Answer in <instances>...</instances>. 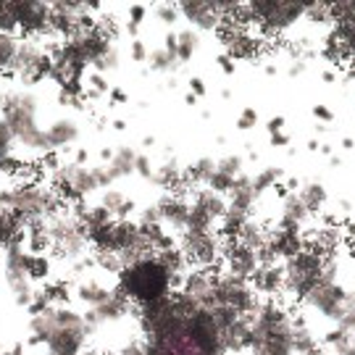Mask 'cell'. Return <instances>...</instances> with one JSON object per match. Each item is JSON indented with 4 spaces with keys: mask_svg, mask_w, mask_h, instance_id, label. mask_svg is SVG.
Here are the masks:
<instances>
[{
    "mask_svg": "<svg viewBox=\"0 0 355 355\" xmlns=\"http://www.w3.org/2000/svg\"><path fill=\"white\" fill-rule=\"evenodd\" d=\"M174 287H177V279L166 271L164 263L158 261V255H150V258H142V261L124 268L119 274L114 292L124 295L135 305H145L153 300H161V297H168Z\"/></svg>",
    "mask_w": 355,
    "mask_h": 355,
    "instance_id": "cell-1",
    "label": "cell"
},
{
    "mask_svg": "<svg viewBox=\"0 0 355 355\" xmlns=\"http://www.w3.org/2000/svg\"><path fill=\"white\" fill-rule=\"evenodd\" d=\"M258 292L248 279H242L232 271H218L214 279V305H229L234 308L240 316H250L258 308Z\"/></svg>",
    "mask_w": 355,
    "mask_h": 355,
    "instance_id": "cell-2",
    "label": "cell"
},
{
    "mask_svg": "<svg viewBox=\"0 0 355 355\" xmlns=\"http://www.w3.org/2000/svg\"><path fill=\"white\" fill-rule=\"evenodd\" d=\"M305 303L311 305L318 316L340 324L345 313H347L350 308H355V295L347 292L345 287H340L337 282H321L316 290L311 292V297H308Z\"/></svg>",
    "mask_w": 355,
    "mask_h": 355,
    "instance_id": "cell-3",
    "label": "cell"
},
{
    "mask_svg": "<svg viewBox=\"0 0 355 355\" xmlns=\"http://www.w3.org/2000/svg\"><path fill=\"white\" fill-rule=\"evenodd\" d=\"M253 11V21L268 32H284L305 13V3H268V0H253L248 3Z\"/></svg>",
    "mask_w": 355,
    "mask_h": 355,
    "instance_id": "cell-4",
    "label": "cell"
},
{
    "mask_svg": "<svg viewBox=\"0 0 355 355\" xmlns=\"http://www.w3.org/2000/svg\"><path fill=\"white\" fill-rule=\"evenodd\" d=\"M224 258H227V271L232 274H237L242 279H253L255 271L261 268L258 263V253H255L253 248H245L240 242H229L224 245Z\"/></svg>",
    "mask_w": 355,
    "mask_h": 355,
    "instance_id": "cell-5",
    "label": "cell"
},
{
    "mask_svg": "<svg viewBox=\"0 0 355 355\" xmlns=\"http://www.w3.org/2000/svg\"><path fill=\"white\" fill-rule=\"evenodd\" d=\"M179 13L187 16L192 24L200 29H221L224 16L218 13L216 3H203V0H190V3H179Z\"/></svg>",
    "mask_w": 355,
    "mask_h": 355,
    "instance_id": "cell-6",
    "label": "cell"
},
{
    "mask_svg": "<svg viewBox=\"0 0 355 355\" xmlns=\"http://www.w3.org/2000/svg\"><path fill=\"white\" fill-rule=\"evenodd\" d=\"M89 334H92L89 327H85V329H58L48 340V355H79Z\"/></svg>",
    "mask_w": 355,
    "mask_h": 355,
    "instance_id": "cell-7",
    "label": "cell"
},
{
    "mask_svg": "<svg viewBox=\"0 0 355 355\" xmlns=\"http://www.w3.org/2000/svg\"><path fill=\"white\" fill-rule=\"evenodd\" d=\"M253 290L258 295H266V297H274L284 292V284H287V274H284V266L277 263V266H261L255 271V277L250 279Z\"/></svg>",
    "mask_w": 355,
    "mask_h": 355,
    "instance_id": "cell-8",
    "label": "cell"
},
{
    "mask_svg": "<svg viewBox=\"0 0 355 355\" xmlns=\"http://www.w3.org/2000/svg\"><path fill=\"white\" fill-rule=\"evenodd\" d=\"M268 248L274 250V255L279 261H290L305 248V240L300 232H292V229H277L274 234H268Z\"/></svg>",
    "mask_w": 355,
    "mask_h": 355,
    "instance_id": "cell-9",
    "label": "cell"
},
{
    "mask_svg": "<svg viewBox=\"0 0 355 355\" xmlns=\"http://www.w3.org/2000/svg\"><path fill=\"white\" fill-rule=\"evenodd\" d=\"M158 211H161V218H164V227H174V229H187V216H190V205L182 195H168L158 203Z\"/></svg>",
    "mask_w": 355,
    "mask_h": 355,
    "instance_id": "cell-10",
    "label": "cell"
},
{
    "mask_svg": "<svg viewBox=\"0 0 355 355\" xmlns=\"http://www.w3.org/2000/svg\"><path fill=\"white\" fill-rule=\"evenodd\" d=\"M311 211L305 208V203L300 200V195H287L284 205H282V221L279 229H292V232H300L303 224L308 221Z\"/></svg>",
    "mask_w": 355,
    "mask_h": 355,
    "instance_id": "cell-11",
    "label": "cell"
},
{
    "mask_svg": "<svg viewBox=\"0 0 355 355\" xmlns=\"http://www.w3.org/2000/svg\"><path fill=\"white\" fill-rule=\"evenodd\" d=\"M76 295H79V300L82 303H87L89 308H98V305H103L111 295H114V290H108V287H103L101 282L95 279H87V282H79V287H76Z\"/></svg>",
    "mask_w": 355,
    "mask_h": 355,
    "instance_id": "cell-12",
    "label": "cell"
},
{
    "mask_svg": "<svg viewBox=\"0 0 355 355\" xmlns=\"http://www.w3.org/2000/svg\"><path fill=\"white\" fill-rule=\"evenodd\" d=\"M76 137V127L71 121H61V124H53L48 132H45V140H48V148L55 150V148H64Z\"/></svg>",
    "mask_w": 355,
    "mask_h": 355,
    "instance_id": "cell-13",
    "label": "cell"
},
{
    "mask_svg": "<svg viewBox=\"0 0 355 355\" xmlns=\"http://www.w3.org/2000/svg\"><path fill=\"white\" fill-rule=\"evenodd\" d=\"M103 208H105L108 214L114 216V218H127V216L132 214L135 203H132V200H127L121 192L108 190L105 195H103Z\"/></svg>",
    "mask_w": 355,
    "mask_h": 355,
    "instance_id": "cell-14",
    "label": "cell"
},
{
    "mask_svg": "<svg viewBox=\"0 0 355 355\" xmlns=\"http://www.w3.org/2000/svg\"><path fill=\"white\" fill-rule=\"evenodd\" d=\"M40 292L45 295V300L53 308H66V305L71 303V287H69V282H51V284H45Z\"/></svg>",
    "mask_w": 355,
    "mask_h": 355,
    "instance_id": "cell-15",
    "label": "cell"
},
{
    "mask_svg": "<svg viewBox=\"0 0 355 355\" xmlns=\"http://www.w3.org/2000/svg\"><path fill=\"white\" fill-rule=\"evenodd\" d=\"M135 164H137V155H135V150L124 148V150L116 153L114 161L108 164V174H111V179H119V177H124V174H132V171H135Z\"/></svg>",
    "mask_w": 355,
    "mask_h": 355,
    "instance_id": "cell-16",
    "label": "cell"
},
{
    "mask_svg": "<svg viewBox=\"0 0 355 355\" xmlns=\"http://www.w3.org/2000/svg\"><path fill=\"white\" fill-rule=\"evenodd\" d=\"M24 268H26V277H29L32 282H45L48 277H51V261H48L45 255L26 253Z\"/></svg>",
    "mask_w": 355,
    "mask_h": 355,
    "instance_id": "cell-17",
    "label": "cell"
},
{
    "mask_svg": "<svg viewBox=\"0 0 355 355\" xmlns=\"http://www.w3.org/2000/svg\"><path fill=\"white\" fill-rule=\"evenodd\" d=\"M195 48H198V35H195L192 29H182V32H177V58L179 61L192 58Z\"/></svg>",
    "mask_w": 355,
    "mask_h": 355,
    "instance_id": "cell-18",
    "label": "cell"
},
{
    "mask_svg": "<svg viewBox=\"0 0 355 355\" xmlns=\"http://www.w3.org/2000/svg\"><path fill=\"white\" fill-rule=\"evenodd\" d=\"M300 200H303L305 208L313 214L316 208H321V205H324V200H327V192H324V187H321V184H308V187H303V192H300Z\"/></svg>",
    "mask_w": 355,
    "mask_h": 355,
    "instance_id": "cell-19",
    "label": "cell"
},
{
    "mask_svg": "<svg viewBox=\"0 0 355 355\" xmlns=\"http://www.w3.org/2000/svg\"><path fill=\"white\" fill-rule=\"evenodd\" d=\"M337 42L343 48L345 55L355 58V21H347V24L337 26Z\"/></svg>",
    "mask_w": 355,
    "mask_h": 355,
    "instance_id": "cell-20",
    "label": "cell"
},
{
    "mask_svg": "<svg viewBox=\"0 0 355 355\" xmlns=\"http://www.w3.org/2000/svg\"><path fill=\"white\" fill-rule=\"evenodd\" d=\"M95 266L103 268V271H108V274H121L124 271V261H121V255L119 253H111V250H105V253H98L95 258Z\"/></svg>",
    "mask_w": 355,
    "mask_h": 355,
    "instance_id": "cell-21",
    "label": "cell"
},
{
    "mask_svg": "<svg viewBox=\"0 0 355 355\" xmlns=\"http://www.w3.org/2000/svg\"><path fill=\"white\" fill-rule=\"evenodd\" d=\"M216 174V164L211 161V158H200L198 164L190 166V171H187V177H190V182H205L208 184V179Z\"/></svg>",
    "mask_w": 355,
    "mask_h": 355,
    "instance_id": "cell-22",
    "label": "cell"
},
{
    "mask_svg": "<svg viewBox=\"0 0 355 355\" xmlns=\"http://www.w3.org/2000/svg\"><path fill=\"white\" fill-rule=\"evenodd\" d=\"M148 61H150V66L155 69V71H166V69H171V66L177 64L179 58L174 55V53H168L164 48V51H153Z\"/></svg>",
    "mask_w": 355,
    "mask_h": 355,
    "instance_id": "cell-23",
    "label": "cell"
},
{
    "mask_svg": "<svg viewBox=\"0 0 355 355\" xmlns=\"http://www.w3.org/2000/svg\"><path fill=\"white\" fill-rule=\"evenodd\" d=\"M279 179V168H266V171H261L258 177H253V187L255 192L261 195V192H266L268 187H274V182Z\"/></svg>",
    "mask_w": 355,
    "mask_h": 355,
    "instance_id": "cell-24",
    "label": "cell"
},
{
    "mask_svg": "<svg viewBox=\"0 0 355 355\" xmlns=\"http://www.w3.org/2000/svg\"><path fill=\"white\" fill-rule=\"evenodd\" d=\"M216 168H218L221 174L232 177V179L242 177V161L237 158V155H232V158H224V161H218V164H216Z\"/></svg>",
    "mask_w": 355,
    "mask_h": 355,
    "instance_id": "cell-25",
    "label": "cell"
},
{
    "mask_svg": "<svg viewBox=\"0 0 355 355\" xmlns=\"http://www.w3.org/2000/svg\"><path fill=\"white\" fill-rule=\"evenodd\" d=\"M142 19H145V6H132L129 8V32L132 35H137V26L142 24Z\"/></svg>",
    "mask_w": 355,
    "mask_h": 355,
    "instance_id": "cell-26",
    "label": "cell"
},
{
    "mask_svg": "<svg viewBox=\"0 0 355 355\" xmlns=\"http://www.w3.org/2000/svg\"><path fill=\"white\" fill-rule=\"evenodd\" d=\"M158 19L166 24H174L179 19V6H158Z\"/></svg>",
    "mask_w": 355,
    "mask_h": 355,
    "instance_id": "cell-27",
    "label": "cell"
},
{
    "mask_svg": "<svg viewBox=\"0 0 355 355\" xmlns=\"http://www.w3.org/2000/svg\"><path fill=\"white\" fill-rule=\"evenodd\" d=\"M350 334L343 329V327H334V329H329L327 331V345H331V347H337L340 343H345Z\"/></svg>",
    "mask_w": 355,
    "mask_h": 355,
    "instance_id": "cell-28",
    "label": "cell"
},
{
    "mask_svg": "<svg viewBox=\"0 0 355 355\" xmlns=\"http://www.w3.org/2000/svg\"><path fill=\"white\" fill-rule=\"evenodd\" d=\"M119 355H148V350H145V343H127L119 350Z\"/></svg>",
    "mask_w": 355,
    "mask_h": 355,
    "instance_id": "cell-29",
    "label": "cell"
},
{
    "mask_svg": "<svg viewBox=\"0 0 355 355\" xmlns=\"http://www.w3.org/2000/svg\"><path fill=\"white\" fill-rule=\"evenodd\" d=\"M255 121H258L255 111H253V108H248V111H242L240 121H237V127H240V129H250V127H255Z\"/></svg>",
    "mask_w": 355,
    "mask_h": 355,
    "instance_id": "cell-30",
    "label": "cell"
},
{
    "mask_svg": "<svg viewBox=\"0 0 355 355\" xmlns=\"http://www.w3.org/2000/svg\"><path fill=\"white\" fill-rule=\"evenodd\" d=\"M337 327H343V329L347 331V334H353V337H355V308H350V311L345 313L343 321H340Z\"/></svg>",
    "mask_w": 355,
    "mask_h": 355,
    "instance_id": "cell-31",
    "label": "cell"
},
{
    "mask_svg": "<svg viewBox=\"0 0 355 355\" xmlns=\"http://www.w3.org/2000/svg\"><path fill=\"white\" fill-rule=\"evenodd\" d=\"M334 353L337 355H355V337L350 334L345 343H340L337 347H334Z\"/></svg>",
    "mask_w": 355,
    "mask_h": 355,
    "instance_id": "cell-32",
    "label": "cell"
},
{
    "mask_svg": "<svg viewBox=\"0 0 355 355\" xmlns=\"http://www.w3.org/2000/svg\"><path fill=\"white\" fill-rule=\"evenodd\" d=\"M132 58H135V61H145V58H150V53H148V48L142 45L140 40H135V42H132Z\"/></svg>",
    "mask_w": 355,
    "mask_h": 355,
    "instance_id": "cell-33",
    "label": "cell"
},
{
    "mask_svg": "<svg viewBox=\"0 0 355 355\" xmlns=\"http://www.w3.org/2000/svg\"><path fill=\"white\" fill-rule=\"evenodd\" d=\"M89 85H92V92H103V95L108 92V82H105V79H103L101 74H92V76H89Z\"/></svg>",
    "mask_w": 355,
    "mask_h": 355,
    "instance_id": "cell-34",
    "label": "cell"
},
{
    "mask_svg": "<svg viewBox=\"0 0 355 355\" xmlns=\"http://www.w3.org/2000/svg\"><path fill=\"white\" fill-rule=\"evenodd\" d=\"M135 171H140L145 179H153V168L150 164H148V158H142V155H137V164H135Z\"/></svg>",
    "mask_w": 355,
    "mask_h": 355,
    "instance_id": "cell-35",
    "label": "cell"
},
{
    "mask_svg": "<svg viewBox=\"0 0 355 355\" xmlns=\"http://www.w3.org/2000/svg\"><path fill=\"white\" fill-rule=\"evenodd\" d=\"M218 66H221L227 74H232V71H234V58H232L229 53H221V55H218Z\"/></svg>",
    "mask_w": 355,
    "mask_h": 355,
    "instance_id": "cell-36",
    "label": "cell"
},
{
    "mask_svg": "<svg viewBox=\"0 0 355 355\" xmlns=\"http://www.w3.org/2000/svg\"><path fill=\"white\" fill-rule=\"evenodd\" d=\"M282 129H284V119H282V116H274V119L268 121V132H271V135H279Z\"/></svg>",
    "mask_w": 355,
    "mask_h": 355,
    "instance_id": "cell-37",
    "label": "cell"
},
{
    "mask_svg": "<svg viewBox=\"0 0 355 355\" xmlns=\"http://www.w3.org/2000/svg\"><path fill=\"white\" fill-rule=\"evenodd\" d=\"M313 116H316L318 121H329V119H331V114H329V108H327V105H316V108H313Z\"/></svg>",
    "mask_w": 355,
    "mask_h": 355,
    "instance_id": "cell-38",
    "label": "cell"
},
{
    "mask_svg": "<svg viewBox=\"0 0 355 355\" xmlns=\"http://www.w3.org/2000/svg\"><path fill=\"white\" fill-rule=\"evenodd\" d=\"M190 87H192V92H195V98H198V95H205V85L200 79H190Z\"/></svg>",
    "mask_w": 355,
    "mask_h": 355,
    "instance_id": "cell-39",
    "label": "cell"
},
{
    "mask_svg": "<svg viewBox=\"0 0 355 355\" xmlns=\"http://www.w3.org/2000/svg\"><path fill=\"white\" fill-rule=\"evenodd\" d=\"M271 142H274V145H287V142H290V137H287L284 132H279V135H271Z\"/></svg>",
    "mask_w": 355,
    "mask_h": 355,
    "instance_id": "cell-40",
    "label": "cell"
},
{
    "mask_svg": "<svg viewBox=\"0 0 355 355\" xmlns=\"http://www.w3.org/2000/svg\"><path fill=\"white\" fill-rule=\"evenodd\" d=\"M111 101H114V103H124V101H127L124 89H111Z\"/></svg>",
    "mask_w": 355,
    "mask_h": 355,
    "instance_id": "cell-41",
    "label": "cell"
},
{
    "mask_svg": "<svg viewBox=\"0 0 355 355\" xmlns=\"http://www.w3.org/2000/svg\"><path fill=\"white\" fill-rule=\"evenodd\" d=\"M0 355H24V345H13L11 350H6V353H0Z\"/></svg>",
    "mask_w": 355,
    "mask_h": 355,
    "instance_id": "cell-42",
    "label": "cell"
},
{
    "mask_svg": "<svg viewBox=\"0 0 355 355\" xmlns=\"http://www.w3.org/2000/svg\"><path fill=\"white\" fill-rule=\"evenodd\" d=\"M0 263H3V253H0Z\"/></svg>",
    "mask_w": 355,
    "mask_h": 355,
    "instance_id": "cell-43",
    "label": "cell"
}]
</instances>
